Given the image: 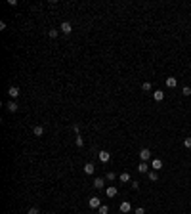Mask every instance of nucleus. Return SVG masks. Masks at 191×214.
I'll list each match as a JSON object with an SVG mask.
<instances>
[{"label": "nucleus", "mask_w": 191, "mask_h": 214, "mask_svg": "<svg viewBox=\"0 0 191 214\" xmlns=\"http://www.w3.org/2000/svg\"><path fill=\"white\" fill-rule=\"evenodd\" d=\"M59 31L63 33V35H71V33H73V25H71L69 21H63L61 27H59Z\"/></svg>", "instance_id": "nucleus-1"}, {"label": "nucleus", "mask_w": 191, "mask_h": 214, "mask_svg": "<svg viewBox=\"0 0 191 214\" xmlns=\"http://www.w3.org/2000/svg\"><path fill=\"white\" fill-rule=\"evenodd\" d=\"M140 159H141V161H143V163H147V161L151 159V151H149L147 147H143V149H141V151H140Z\"/></svg>", "instance_id": "nucleus-2"}, {"label": "nucleus", "mask_w": 191, "mask_h": 214, "mask_svg": "<svg viewBox=\"0 0 191 214\" xmlns=\"http://www.w3.org/2000/svg\"><path fill=\"white\" fill-rule=\"evenodd\" d=\"M88 205H90V208H99L101 207V201H99V197H90Z\"/></svg>", "instance_id": "nucleus-3"}, {"label": "nucleus", "mask_w": 191, "mask_h": 214, "mask_svg": "<svg viewBox=\"0 0 191 214\" xmlns=\"http://www.w3.org/2000/svg\"><path fill=\"white\" fill-rule=\"evenodd\" d=\"M97 159H99L101 163H109V159H111V153H109V151H99V153H97Z\"/></svg>", "instance_id": "nucleus-4"}, {"label": "nucleus", "mask_w": 191, "mask_h": 214, "mask_svg": "<svg viewBox=\"0 0 191 214\" xmlns=\"http://www.w3.org/2000/svg\"><path fill=\"white\" fill-rule=\"evenodd\" d=\"M130 210H132V205H130L128 201H122V203H121V212H122V214H128Z\"/></svg>", "instance_id": "nucleus-5"}, {"label": "nucleus", "mask_w": 191, "mask_h": 214, "mask_svg": "<svg viewBox=\"0 0 191 214\" xmlns=\"http://www.w3.org/2000/svg\"><path fill=\"white\" fill-rule=\"evenodd\" d=\"M94 172H96V166H94L92 163H86V164H84V174H88V176H92Z\"/></svg>", "instance_id": "nucleus-6"}, {"label": "nucleus", "mask_w": 191, "mask_h": 214, "mask_svg": "<svg viewBox=\"0 0 191 214\" xmlns=\"http://www.w3.org/2000/svg\"><path fill=\"white\" fill-rule=\"evenodd\" d=\"M8 94H10L12 100H15V98L19 96V88H17V86H10V88H8Z\"/></svg>", "instance_id": "nucleus-7"}, {"label": "nucleus", "mask_w": 191, "mask_h": 214, "mask_svg": "<svg viewBox=\"0 0 191 214\" xmlns=\"http://www.w3.org/2000/svg\"><path fill=\"white\" fill-rule=\"evenodd\" d=\"M6 109L10 111V113H15V111L19 109V105L15 103V101H8V103H6Z\"/></svg>", "instance_id": "nucleus-8"}, {"label": "nucleus", "mask_w": 191, "mask_h": 214, "mask_svg": "<svg viewBox=\"0 0 191 214\" xmlns=\"http://www.w3.org/2000/svg\"><path fill=\"white\" fill-rule=\"evenodd\" d=\"M153 98H155V101H162L164 100V92H162V90H155V92H153Z\"/></svg>", "instance_id": "nucleus-9"}, {"label": "nucleus", "mask_w": 191, "mask_h": 214, "mask_svg": "<svg viewBox=\"0 0 191 214\" xmlns=\"http://www.w3.org/2000/svg\"><path fill=\"white\" fill-rule=\"evenodd\" d=\"M151 168L155 170V172H157V170H160V168H162V161H160V159H155V161L151 163Z\"/></svg>", "instance_id": "nucleus-10"}, {"label": "nucleus", "mask_w": 191, "mask_h": 214, "mask_svg": "<svg viewBox=\"0 0 191 214\" xmlns=\"http://www.w3.org/2000/svg\"><path fill=\"white\" fill-rule=\"evenodd\" d=\"M138 172H141V174H147V172H149V164L141 161V163H140V166H138Z\"/></svg>", "instance_id": "nucleus-11"}, {"label": "nucleus", "mask_w": 191, "mask_h": 214, "mask_svg": "<svg viewBox=\"0 0 191 214\" xmlns=\"http://www.w3.org/2000/svg\"><path fill=\"white\" fill-rule=\"evenodd\" d=\"M176 84H178V80H176L174 76H168V78H166V86H168V88H176Z\"/></svg>", "instance_id": "nucleus-12"}, {"label": "nucleus", "mask_w": 191, "mask_h": 214, "mask_svg": "<svg viewBox=\"0 0 191 214\" xmlns=\"http://www.w3.org/2000/svg\"><path fill=\"white\" fill-rule=\"evenodd\" d=\"M119 182H122V183H128V182H130V174H128V172H122L121 176H119Z\"/></svg>", "instance_id": "nucleus-13"}, {"label": "nucleus", "mask_w": 191, "mask_h": 214, "mask_svg": "<svg viewBox=\"0 0 191 214\" xmlns=\"http://www.w3.org/2000/svg\"><path fill=\"white\" fill-rule=\"evenodd\" d=\"M147 178H149V182H157V180H159V176H157L155 170H149V172H147Z\"/></svg>", "instance_id": "nucleus-14"}, {"label": "nucleus", "mask_w": 191, "mask_h": 214, "mask_svg": "<svg viewBox=\"0 0 191 214\" xmlns=\"http://www.w3.org/2000/svg\"><path fill=\"white\" fill-rule=\"evenodd\" d=\"M105 193H107V197H117V193H119V191H117V187H115V185H111V187H107V191H105Z\"/></svg>", "instance_id": "nucleus-15"}, {"label": "nucleus", "mask_w": 191, "mask_h": 214, "mask_svg": "<svg viewBox=\"0 0 191 214\" xmlns=\"http://www.w3.org/2000/svg\"><path fill=\"white\" fill-rule=\"evenodd\" d=\"M94 187L96 189H103V178H96L94 180Z\"/></svg>", "instance_id": "nucleus-16"}, {"label": "nucleus", "mask_w": 191, "mask_h": 214, "mask_svg": "<svg viewBox=\"0 0 191 214\" xmlns=\"http://www.w3.org/2000/svg\"><path fill=\"white\" fill-rule=\"evenodd\" d=\"M32 132H34V136H42L44 134V126H34Z\"/></svg>", "instance_id": "nucleus-17"}, {"label": "nucleus", "mask_w": 191, "mask_h": 214, "mask_svg": "<svg viewBox=\"0 0 191 214\" xmlns=\"http://www.w3.org/2000/svg\"><path fill=\"white\" fill-rule=\"evenodd\" d=\"M97 214H109V207L107 205H101V207L97 208Z\"/></svg>", "instance_id": "nucleus-18"}, {"label": "nucleus", "mask_w": 191, "mask_h": 214, "mask_svg": "<svg viewBox=\"0 0 191 214\" xmlns=\"http://www.w3.org/2000/svg\"><path fill=\"white\" fill-rule=\"evenodd\" d=\"M151 82H143V84H141V90H143V92H151Z\"/></svg>", "instance_id": "nucleus-19"}, {"label": "nucleus", "mask_w": 191, "mask_h": 214, "mask_svg": "<svg viewBox=\"0 0 191 214\" xmlns=\"http://www.w3.org/2000/svg\"><path fill=\"white\" fill-rule=\"evenodd\" d=\"M57 33H59L57 29H50V31H48V37L50 38H57Z\"/></svg>", "instance_id": "nucleus-20"}, {"label": "nucleus", "mask_w": 191, "mask_h": 214, "mask_svg": "<svg viewBox=\"0 0 191 214\" xmlns=\"http://www.w3.org/2000/svg\"><path fill=\"white\" fill-rule=\"evenodd\" d=\"M75 142H76V145H78V147H82V145H84V140H82V136H80V134L75 138Z\"/></svg>", "instance_id": "nucleus-21"}, {"label": "nucleus", "mask_w": 191, "mask_h": 214, "mask_svg": "<svg viewBox=\"0 0 191 214\" xmlns=\"http://www.w3.org/2000/svg\"><path fill=\"white\" fill-rule=\"evenodd\" d=\"M182 94L184 96H191V88L189 86H184V88H182Z\"/></svg>", "instance_id": "nucleus-22"}, {"label": "nucleus", "mask_w": 191, "mask_h": 214, "mask_svg": "<svg viewBox=\"0 0 191 214\" xmlns=\"http://www.w3.org/2000/svg\"><path fill=\"white\" fill-rule=\"evenodd\" d=\"M27 214H40V210H38L36 207H32V208H29V210H27Z\"/></svg>", "instance_id": "nucleus-23"}, {"label": "nucleus", "mask_w": 191, "mask_h": 214, "mask_svg": "<svg viewBox=\"0 0 191 214\" xmlns=\"http://www.w3.org/2000/svg\"><path fill=\"white\" fill-rule=\"evenodd\" d=\"M107 180H111V182H113V180H117V174H115V172H109V174H107Z\"/></svg>", "instance_id": "nucleus-24"}, {"label": "nucleus", "mask_w": 191, "mask_h": 214, "mask_svg": "<svg viewBox=\"0 0 191 214\" xmlns=\"http://www.w3.org/2000/svg\"><path fill=\"white\" fill-rule=\"evenodd\" d=\"M134 214H145V210H143V208H141V207H138V208H136V210H134Z\"/></svg>", "instance_id": "nucleus-25"}, {"label": "nucleus", "mask_w": 191, "mask_h": 214, "mask_svg": "<svg viewBox=\"0 0 191 214\" xmlns=\"http://www.w3.org/2000/svg\"><path fill=\"white\" fill-rule=\"evenodd\" d=\"M184 145H185V147H191V138H185L184 140Z\"/></svg>", "instance_id": "nucleus-26"}, {"label": "nucleus", "mask_w": 191, "mask_h": 214, "mask_svg": "<svg viewBox=\"0 0 191 214\" xmlns=\"http://www.w3.org/2000/svg\"><path fill=\"white\" fill-rule=\"evenodd\" d=\"M78 130H80V128H78V124H73V132H75L76 136H78Z\"/></svg>", "instance_id": "nucleus-27"}, {"label": "nucleus", "mask_w": 191, "mask_h": 214, "mask_svg": "<svg viewBox=\"0 0 191 214\" xmlns=\"http://www.w3.org/2000/svg\"><path fill=\"white\" fill-rule=\"evenodd\" d=\"M130 185H132V189H138V187H140V183H138V182H130Z\"/></svg>", "instance_id": "nucleus-28"}, {"label": "nucleus", "mask_w": 191, "mask_h": 214, "mask_svg": "<svg viewBox=\"0 0 191 214\" xmlns=\"http://www.w3.org/2000/svg\"><path fill=\"white\" fill-rule=\"evenodd\" d=\"M92 214H97V212H92Z\"/></svg>", "instance_id": "nucleus-29"}]
</instances>
